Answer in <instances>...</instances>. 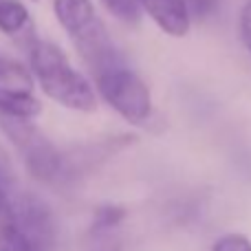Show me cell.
<instances>
[{
  "label": "cell",
  "instance_id": "cell-10",
  "mask_svg": "<svg viewBox=\"0 0 251 251\" xmlns=\"http://www.w3.org/2000/svg\"><path fill=\"white\" fill-rule=\"evenodd\" d=\"M101 2L117 20L126 22V25H137L141 20V0H101Z\"/></svg>",
  "mask_w": 251,
  "mask_h": 251
},
{
  "label": "cell",
  "instance_id": "cell-9",
  "mask_svg": "<svg viewBox=\"0 0 251 251\" xmlns=\"http://www.w3.org/2000/svg\"><path fill=\"white\" fill-rule=\"evenodd\" d=\"M29 9L20 0H0V31L7 35H18L29 26Z\"/></svg>",
  "mask_w": 251,
  "mask_h": 251
},
{
  "label": "cell",
  "instance_id": "cell-3",
  "mask_svg": "<svg viewBox=\"0 0 251 251\" xmlns=\"http://www.w3.org/2000/svg\"><path fill=\"white\" fill-rule=\"evenodd\" d=\"M0 130L18 150L25 161L31 176L38 181H53L62 174V156L53 148V143L33 126L31 117H16V115L0 113Z\"/></svg>",
  "mask_w": 251,
  "mask_h": 251
},
{
  "label": "cell",
  "instance_id": "cell-8",
  "mask_svg": "<svg viewBox=\"0 0 251 251\" xmlns=\"http://www.w3.org/2000/svg\"><path fill=\"white\" fill-rule=\"evenodd\" d=\"M0 251H33L20 227L13 203L4 196L2 190H0Z\"/></svg>",
  "mask_w": 251,
  "mask_h": 251
},
{
  "label": "cell",
  "instance_id": "cell-12",
  "mask_svg": "<svg viewBox=\"0 0 251 251\" xmlns=\"http://www.w3.org/2000/svg\"><path fill=\"white\" fill-rule=\"evenodd\" d=\"M187 4V11H190L192 18L196 20H205L209 18L218 7V0H185Z\"/></svg>",
  "mask_w": 251,
  "mask_h": 251
},
{
  "label": "cell",
  "instance_id": "cell-7",
  "mask_svg": "<svg viewBox=\"0 0 251 251\" xmlns=\"http://www.w3.org/2000/svg\"><path fill=\"white\" fill-rule=\"evenodd\" d=\"M141 7L163 33L172 38H183L190 31V11L185 0H141Z\"/></svg>",
  "mask_w": 251,
  "mask_h": 251
},
{
  "label": "cell",
  "instance_id": "cell-14",
  "mask_svg": "<svg viewBox=\"0 0 251 251\" xmlns=\"http://www.w3.org/2000/svg\"><path fill=\"white\" fill-rule=\"evenodd\" d=\"M240 38H243V44L247 47V51L251 53V0L240 11Z\"/></svg>",
  "mask_w": 251,
  "mask_h": 251
},
{
  "label": "cell",
  "instance_id": "cell-1",
  "mask_svg": "<svg viewBox=\"0 0 251 251\" xmlns=\"http://www.w3.org/2000/svg\"><path fill=\"white\" fill-rule=\"evenodd\" d=\"M31 71L38 79L44 95L64 108L77 113H93L97 108V95L77 69H73L69 57L57 44L33 38L29 47Z\"/></svg>",
  "mask_w": 251,
  "mask_h": 251
},
{
  "label": "cell",
  "instance_id": "cell-11",
  "mask_svg": "<svg viewBox=\"0 0 251 251\" xmlns=\"http://www.w3.org/2000/svg\"><path fill=\"white\" fill-rule=\"evenodd\" d=\"M209 251H251V240L243 234H227L221 236Z\"/></svg>",
  "mask_w": 251,
  "mask_h": 251
},
{
  "label": "cell",
  "instance_id": "cell-5",
  "mask_svg": "<svg viewBox=\"0 0 251 251\" xmlns=\"http://www.w3.org/2000/svg\"><path fill=\"white\" fill-rule=\"evenodd\" d=\"M33 77L25 64L0 55V113L31 119L40 115L42 104L33 93Z\"/></svg>",
  "mask_w": 251,
  "mask_h": 251
},
{
  "label": "cell",
  "instance_id": "cell-4",
  "mask_svg": "<svg viewBox=\"0 0 251 251\" xmlns=\"http://www.w3.org/2000/svg\"><path fill=\"white\" fill-rule=\"evenodd\" d=\"M97 91L104 97V101L119 113L128 124L143 126L152 119V100L146 82L126 64L101 73L95 77Z\"/></svg>",
  "mask_w": 251,
  "mask_h": 251
},
{
  "label": "cell",
  "instance_id": "cell-2",
  "mask_svg": "<svg viewBox=\"0 0 251 251\" xmlns=\"http://www.w3.org/2000/svg\"><path fill=\"white\" fill-rule=\"evenodd\" d=\"M53 11L93 77H100L106 71L124 64L91 0H53Z\"/></svg>",
  "mask_w": 251,
  "mask_h": 251
},
{
  "label": "cell",
  "instance_id": "cell-6",
  "mask_svg": "<svg viewBox=\"0 0 251 251\" xmlns=\"http://www.w3.org/2000/svg\"><path fill=\"white\" fill-rule=\"evenodd\" d=\"M13 209L33 251H51L55 243V223L51 209L33 194H22L13 203Z\"/></svg>",
  "mask_w": 251,
  "mask_h": 251
},
{
  "label": "cell",
  "instance_id": "cell-13",
  "mask_svg": "<svg viewBox=\"0 0 251 251\" xmlns=\"http://www.w3.org/2000/svg\"><path fill=\"white\" fill-rule=\"evenodd\" d=\"M119 221H122V209L113 207V205H106V207L100 209V214H97V218H95V229L104 231V229H108V227L119 225Z\"/></svg>",
  "mask_w": 251,
  "mask_h": 251
}]
</instances>
